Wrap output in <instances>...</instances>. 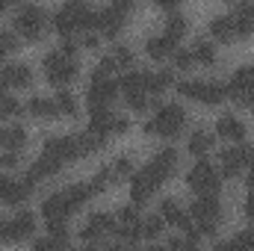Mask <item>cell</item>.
<instances>
[{
	"instance_id": "33",
	"label": "cell",
	"mask_w": 254,
	"mask_h": 251,
	"mask_svg": "<svg viewBox=\"0 0 254 251\" xmlns=\"http://www.w3.org/2000/svg\"><path fill=\"white\" fill-rule=\"evenodd\" d=\"M27 110H30L36 119H54V116H57V104H54L51 98H33V101L27 104Z\"/></svg>"
},
{
	"instance_id": "19",
	"label": "cell",
	"mask_w": 254,
	"mask_h": 251,
	"mask_svg": "<svg viewBox=\"0 0 254 251\" xmlns=\"http://www.w3.org/2000/svg\"><path fill=\"white\" fill-rule=\"evenodd\" d=\"M210 36L222 45H231L237 42V27H234V15H219L210 21Z\"/></svg>"
},
{
	"instance_id": "30",
	"label": "cell",
	"mask_w": 254,
	"mask_h": 251,
	"mask_svg": "<svg viewBox=\"0 0 254 251\" xmlns=\"http://www.w3.org/2000/svg\"><path fill=\"white\" fill-rule=\"evenodd\" d=\"M92 195H95V192H92V187H89V184H77V187H68V189H65V198H68L71 210H80V207H83Z\"/></svg>"
},
{
	"instance_id": "28",
	"label": "cell",
	"mask_w": 254,
	"mask_h": 251,
	"mask_svg": "<svg viewBox=\"0 0 254 251\" xmlns=\"http://www.w3.org/2000/svg\"><path fill=\"white\" fill-rule=\"evenodd\" d=\"M228 98H234L240 107H252L254 104V86H246L240 80H231L228 83Z\"/></svg>"
},
{
	"instance_id": "40",
	"label": "cell",
	"mask_w": 254,
	"mask_h": 251,
	"mask_svg": "<svg viewBox=\"0 0 254 251\" xmlns=\"http://www.w3.org/2000/svg\"><path fill=\"white\" fill-rule=\"evenodd\" d=\"M110 172H113V181H127V178L133 175V163H130V157H119V160L110 166Z\"/></svg>"
},
{
	"instance_id": "32",
	"label": "cell",
	"mask_w": 254,
	"mask_h": 251,
	"mask_svg": "<svg viewBox=\"0 0 254 251\" xmlns=\"http://www.w3.org/2000/svg\"><path fill=\"white\" fill-rule=\"evenodd\" d=\"M169 86H175V74H172V71L148 74V92H151V95H160V92H166Z\"/></svg>"
},
{
	"instance_id": "34",
	"label": "cell",
	"mask_w": 254,
	"mask_h": 251,
	"mask_svg": "<svg viewBox=\"0 0 254 251\" xmlns=\"http://www.w3.org/2000/svg\"><path fill=\"white\" fill-rule=\"evenodd\" d=\"M54 104H57V113H60V116H68V119L77 116V98H74L68 89H60V92H57Z\"/></svg>"
},
{
	"instance_id": "55",
	"label": "cell",
	"mask_w": 254,
	"mask_h": 251,
	"mask_svg": "<svg viewBox=\"0 0 254 251\" xmlns=\"http://www.w3.org/2000/svg\"><path fill=\"white\" fill-rule=\"evenodd\" d=\"M246 216L254 222V189L249 192V198H246Z\"/></svg>"
},
{
	"instance_id": "23",
	"label": "cell",
	"mask_w": 254,
	"mask_h": 251,
	"mask_svg": "<svg viewBox=\"0 0 254 251\" xmlns=\"http://www.w3.org/2000/svg\"><path fill=\"white\" fill-rule=\"evenodd\" d=\"M243 172H246V163H243L240 151L237 148L222 151V178H240Z\"/></svg>"
},
{
	"instance_id": "49",
	"label": "cell",
	"mask_w": 254,
	"mask_h": 251,
	"mask_svg": "<svg viewBox=\"0 0 254 251\" xmlns=\"http://www.w3.org/2000/svg\"><path fill=\"white\" fill-rule=\"evenodd\" d=\"M237 243H240V249H254V225L246 231V234H240V237H234Z\"/></svg>"
},
{
	"instance_id": "4",
	"label": "cell",
	"mask_w": 254,
	"mask_h": 251,
	"mask_svg": "<svg viewBox=\"0 0 254 251\" xmlns=\"http://www.w3.org/2000/svg\"><path fill=\"white\" fill-rule=\"evenodd\" d=\"M45 24H48V18H45V12L39 9V6H21V12L15 15V30L24 36V39H30V42H36V39H42V33H45Z\"/></svg>"
},
{
	"instance_id": "50",
	"label": "cell",
	"mask_w": 254,
	"mask_h": 251,
	"mask_svg": "<svg viewBox=\"0 0 254 251\" xmlns=\"http://www.w3.org/2000/svg\"><path fill=\"white\" fill-rule=\"evenodd\" d=\"M237 151H240V157H243V163H246V166H254V148H252V145H240Z\"/></svg>"
},
{
	"instance_id": "41",
	"label": "cell",
	"mask_w": 254,
	"mask_h": 251,
	"mask_svg": "<svg viewBox=\"0 0 254 251\" xmlns=\"http://www.w3.org/2000/svg\"><path fill=\"white\" fill-rule=\"evenodd\" d=\"M21 113V104L12 98V95H6L3 89H0V119H9V116H18Z\"/></svg>"
},
{
	"instance_id": "60",
	"label": "cell",
	"mask_w": 254,
	"mask_h": 251,
	"mask_svg": "<svg viewBox=\"0 0 254 251\" xmlns=\"http://www.w3.org/2000/svg\"><path fill=\"white\" fill-rule=\"evenodd\" d=\"M15 3H18V0H0V12H6V9L15 6Z\"/></svg>"
},
{
	"instance_id": "58",
	"label": "cell",
	"mask_w": 254,
	"mask_h": 251,
	"mask_svg": "<svg viewBox=\"0 0 254 251\" xmlns=\"http://www.w3.org/2000/svg\"><path fill=\"white\" fill-rule=\"evenodd\" d=\"M154 3H157V6H163V9H175L181 0H154Z\"/></svg>"
},
{
	"instance_id": "1",
	"label": "cell",
	"mask_w": 254,
	"mask_h": 251,
	"mask_svg": "<svg viewBox=\"0 0 254 251\" xmlns=\"http://www.w3.org/2000/svg\"><path fill=\"white\" fill-rule=\"evenodd\" d=\"M190 216L201 237H213L216 225H219V216H222V204H219L216 192H198V198L190 207Z\"/></svg>"
},
{
	"instance_id": "52",
	"label": "cell",
	"mask_w": 254,
	"mask_h": 251,
	"mask_svg": "<svg viewBox=\"0 0 254 251\" xmlns=\"http://www.w3.org/2000/svg\"><path fill=\"white\" fill-rule=\"evenodd\" d=\"M190 246H192L190 237H172L169 240V249H190Z\"/></svg>"
},
{
	"instance_id": "18",
	"label": "cell",
	"mask_w": 254,
	"mask_h": 251,
	"mask_svg": "<svg viewBox=\"0 0 254 251\" xmlns=\"http://www.w3.org/2000/svg\"><path fill=\"white\" fill-rule=\"evenodd\" d=\"M234 27H237V39H246L254 33V3L243 0L234 12Z\"/></svg>"
},
{
	"instance_id": "59",
	"label": "cell",
	"mask_w": 254,
	"mask_h": 251,
	"mask_svg": "<svg viewBox=\"0 0 254 251\" xmlns=\"http://www.w3.org/2000/svg\"><path fill=\"white\" fill-rule=\"evenodd\" d=\"M246 184H249V189H254V166H249V175H246Z\"/></svg>"
},
{
	"instance_id": "61",
	"label": "cell",
	"mask_w": 254,
	"mask_h": 251,
	"mask_svg": "<svg viewBox=\"0 0 254 251\" xmlns=\"http://www.w3.org/2000/svg\"><path fill=\"white\" fill-rule=\"evenodd\" d=\"M9 83H6V68H0V89H6Z\"/></svg>"
},
{
	"instance_id": "11",
	"label": "cell",
	"mask_w": 254,
	"mask_h": 251,
	"mask_svg": "<svg viewBox=\"0 0 254 251\" xmlns=\"http://www.w3.org/2000/svg\"><path fill=\"white\" fill-rule=\"evenodd\" d=\"M160 187L154 178H151V172L148 169H142V172H136L133 178H130V201L133 204H145L151 195H154V189Z\"/></svg>"
},
{
	"instance_id": "39",
	"label": "cell",
	"mask_w": 254,
	"mask_h": 251,
	"mask_svg": "<svg viewBox=\"0 0 254 251\" xmlns=\"http://www.w3.org/2000/svg\"><path fill=\"white\" fill-rule=\"evenodd\" d=\"M192 57H195V63H201V65H213L216 63V48L210 42H195Z\"/></svg>"
},
{
	"instance_id": "54",
	"label": "cell",
	"mask_w": 254,
	"mask_h": 251,
	"mask_svg": "<svg viewBox=\"0 0 254 251\" xmlns=\"http://www.w3.org/2000/svg\"><path fill=\"white\" fill-rule=\"evenodd\" d=\"M127 127H130V122L122 119V116H116V122H113V133H125Z\"/></svg>"
},
{
	"instance_id": "29",
	"label": "cell",
	"mask_w": 254,
	"mask_h": 251,
	"mask_svg": "<svg viewBox=\"0 0 254 251\" xmlns=\"http://www.w3.org/2000/svg\"><path fill=\"white\" fill-rule=\"evenodd\" d=\"M119 86H122V92H139V89H148V71H130L127 68V74L119 80Z\"/></svg>"
},
{
	"instance_id": "31",
	"label": "cell",
	"mask_w": 254,
	"mask_h": 251,
	"mask_svg": "<svg viewBox=\"0 0 254 251\" xmlns=\"http://www.w3.org/2000/svg\"><path fill=\"white\" fill-rule=\"evenodd\" d=\"M104 139L107 136H101L95 130H86V133L77 136V148H80V154H95L98 148H104Z\"/></svg>"
},
{
	"instance_id": "13",
	"label": "cell",
	"mask_w": 254,
	"mask_h": 251,
	"mask_svg": "<svg viewBox=\"0 0 254 251\" xmlns=\"http://www.w3.org/2000/svg\"><path fill=\"white\" fill-rule=\"evenodd\" d=\"M228 98V86L225 83H219V80H198V95H195V101H201V104H207V107H216V104H222Z\"/></svg>"
},
{
	"instance_id": "5",
	"label": "cell",
	"mask_w": 254,
	"mask_h": 251,
	"mask_svg": "<svg viewBox=\"0 0 254 251\" xmlns=\"http://www.w3.org/2000/svg\"><path fill=\"white\" fill-rule=\"evenodd\" d=\"M71 213H74V210H71V204H68V198H65V189L48 195L45 204H42V216H45V222H48L51 231H65V222H68Z\"/></svg>"
},
{
	"instance_id": "43",
	"label": "cell",
	"mask_w": 254,
	"mask_h": 251,
	"mask_svg": "<svg viewBox=\"0 0 254 251\" xmlns=\"http://www.w3.org/2000/svg\"><path fill=\"white\" fill-rule=\"evenodd\" d=\"M116 222H119V225H139L142 219H139V210H136V204H127V207H122Z\"/></svg>"
},
{
	"instance_id": "47",
	"label": "cell",
	"mask_w": 254,
	"mask_h": 251,
	"mask_svg": "<svg viewBox=\"0 0 254 251\" xmlns=\"http://www.w3.org/2000/svg\"><path fill=\"white\" fill-rule=\"evenodd\" d=\"M234 80H240V83H246V86H254V65L240 68V71L234 74Z\"/></svg>"
},
{
	"instance_id": "26",
	"label": "cell",
	"mask_w": 254,
	"mask_h": 251,
	"mask_svg": "<svg viewBox=\"0 0 254 251\" xmlns=\"http://www.w3.org/2000/svg\"><path fill=\"white\" fill-rule=\"evenodd\" d=\"M219 136H225V139H246V125L240 122V119H234V116H222L219 119Z\"/></svg>"
},
{
	"instance_id": "16",
	"label": "cell",
	"mask_w": 254,
	"mask_h": 251,
	"mask_svg": "<svg viewBox=\"0 0 254 251\" xmlns=\"http://www.w3.org/2000/svg\"><path fill=\"white\" fill-rule=\"evenodd\" d=\"M33 231H36V219H33V213L21 210L15 219H9V240H12V243H21V240L33 237Z\"/></svg>"
},
{
	"instance_id": "3",
	"label": "cell",
	"mask_w": 254,
	"mask_h": 251,
	"mask_svg": "<svg viewBox=\"0 0 254 251\" xmlns=\"http://www.w3.org/2000/svg\"><path fill=\"white\" fill-rule=\"evenodd\" d=\"M45 74L54 86H68V83L77 80L80 68L74 63V57H65L63 51H54V54L45 57Z\"/></svg>"
},
{
	"instance_id": "15",
	"label": "cell",
	"mask_w": 254,
	"mask_h": 251,
	"mask_svg": "<svg viewBox=\"0 0 254 251\" xmlns=\"http://www.w3.org/2000/svg\"><path fill=\"white\" fill-rule=\"evenodd\" d=\"M65 6H68V12H71V18H74L77 30H92V27H98V12H95L89 3L71 0V3H65Z\"/></svg>"
},
{
	"instance_id": "7",
	"label": "cell",
	"mask_w": 254,
	"mask_h": 251,
	"mask_svg": "<svg viewBox=\"0 0 254 251\" xmlns=\"http://www.w3.org/2000/svg\"><path fill=\"white\" fill-rule=\"evenodd\" d=\"M116 95H119V83H113L110 80V74H104V71H92V86H89V107H95V104H113L116 101Z\"/></svg>"
},
{
	"instance_id": "9",
	"label": "cell",
	"mask_w": 254,
	"mask_h": 251,
	"mask_svg": "<svg viewBox=\"0 0 254 251\" xmlns=\"http://www.w3.org/2000/svg\"><path fill=\"white\" fill-rule=\"evenodd\" d=\"M113 231H116V219L110 213H92L89 222H86V228L80 231V237L86 243H104Z\"/></svg>"
},
{
	"instance_id": "46",
	"label": "cell",
	"mask_w": 254,
	"mask_h": 251,
	"mask_svg": "<svg viewBox=\"0 0 254 251\" xmlns=\"http://www.w3.org/2000/svg\"><path fill=\"white\" fill-rule=\"evenodd\" d=\"M172 60H175V68H181V71H187V68L195 65L192 51H175V54H172Z\"/></svg>"
},
{
	"instance_id": "8",
	"label": "cell",
	"mask_w": 254,
	"mask_h": 251,
	"mask_svg": "<svg viewBox=\"0 0 254 251\" xmlns=\"http://www.w3.org/2000/svg\"><path fill=\"white\" fill-rule=\"evenodd\" d=\"M42 154L54 157L60 166H65V163H74L80 157V148H77V139H71V136H51L45 142V151Z\"/></svg>"
},
{
	"instance_id": "35",
	"label": "cell",
	"mask_w": 254,
	"mask_h": 251,
	"mask_svg": "<svg viewBox=\"0 0 254 251\" xmlns=\"http://www.w3.org/2000/svg\"><path fill=\"white\" fill-rule=\"evenodd\" d=\"M54 30L60 33V36H71L74 30H77V24H74V18H71V12H68V6L63 9H57V15H54Z\"/></svg>"
},
{
	"instance_id": "37",
	"label": "cell",
	"mask_w": 254,
	"mask_h": 251,
	"mask_svg": "<svg viewBox=\"0 0 254 251\" xmlns=\"http://www.w3.org/2000/svg\"><path fill=\"white\" fill-rule=\"evenodd\" d=\"M163 216H148V219H142L139 222V231H142V237L145 240H157L160 234H163Z\"/></svg>"
},
{
	"instance_id": "57",
	"label": "cell",
	"mask_w": 254,
	"mask_h": 251,
	"mask_svg": "<svg viewBox=\"0 0 254 251\" xmlns=\"http://www.w3.org/2000/svg\"><path fill=\"white\" fill-rule=\"evenodd\" d=\"M0 240H9V222L0 219Z\"/></svg>"
},
{
	"instance_id": "53",
	"label": "cell",
	"mask_w": 254,
	"mask_h": 251,
	"mask_svg": "<svg viewBox=\"0 0 254 251\" xmlns=\"http://www.w3.org/2000/svg\"><path fill=\"white\" fill-rule=\"evenodd\" d=\"M60 51H63L65 57H74V54H77V42H74L71 36H65V42H63V48H60Z\"/></svg>"
},
{
	"instance_id": "20",
	"label": "cell",
	"mask_w": 254,
	"mask_h": 251,
	"mask_svg": "<svg viewBox=\"0 0 254 251\" xmlns=\"http://www.w3.org/2000/svg\"><path fill=\"white\" fill-rule=\"evenodd\" d=\"M113 122H116V116H113V110H110L107 104H95V107H92L89 130H95V133L107 136V133H113Z\"/></svg>"
},
{
	"instance_id": "62",
	"label": "cell",
	"mask_w": 254,
	"mask_h": 251,
	"mask_svg": "<svg viewBox=\"0 0 254 251\" xmlns=\"http://www.w3.org/2000/svg\"><path fill=\"white\" fill-rule=\"evenodd\" d=\"M252 107H254V104H252Z\"/></svg>"
},
{
	"instance_id": "12",
	"label": "cell",
	"mask_w": 254,
	"mask_h": 251,
	"mask_svg": "<svg viewBox=\"0 0 254 251\" xmlns=\"http://www.w3.org/2000/svg\"><path fill=\"white\" fill-rule=\"evenodd\" d=\"M27 195H30V187L24 184V181H15V178H0V201L3 204H12V207H18V204H24L27 201Z\"/></svg>"
},
{
	"instance_id": "48",
	"label": "cell",
	"mask_w": 254,
	"mask_h": 251,
	"mask_svg": "<svg viewBox=\"0 0 254 251\" xmlns=\"http://www.w3.org/2000/svg\"><path fill=\"white\" fill-rule=\"evenodd\" d=\"M110 6H113L119 15H125V18L133 12V0H110Z\"/></svg>"
},
{
	"instance_id": "42",
	"label": "cell",
	"mask_w": 254,
	"mask_h": 251,
	"mask_svg": "<svg viewBox=\"0 0 254 251\" xmlns=\"http://www.w3.org/2000/svg\"><path fill=\"white\" fill-rule=\"evenodd\" d=\"M18 45H21V42H18V36H15V33H9V30H3V33H0V57L15 54V51H18Z\"/></svg>"
},
{
	"instance_id": "38",
	"label": "cell",
	"mask_w": 254,
	"mask_h": 251,
	"mask_svg": "<svg viewBox=\"0 0 254 251\" xmlns=\"http://www.w3.org/2000/svg\"><path fill=\"white\" fill-rule=\"evenodd\" d=\"M127 107L133 110V113H145L148 107H151V92L148 89H139V92H127Z\"/></svg>"
},
{
	"instance_id": "36",
	"label": "cell",
	"mask_w": 254,
	"mask_h": 251,
	"mask_svg": "<svg viewBox=\"0 0 254 251\" xmlns=\"http://www.w3.org/2000/svg\"><path fill=\"white\" fill-rule=\"evenodd\" d=\"M163 36H169L175 45L187 36V18L184 15H169V21H166V33Z\"/></svg>"
},
{
	"instance_id": "27",
	"label": "cell",
	"mask_w": 254,
	"mask_h": 251,
	"mask_svg": "<svg viewBox=\"0 0 254 251\" xmlns=\"http://www.w3.org/2000/svg\"><path fill=\"white\" fill-rule=\"evenodd\" d=\"M187 148H190L192 157H204L210 148H213V133H207V130H195L190 136V142H187Z\"/></svg>"
},
{
	"instance_id": "44",
	"label": "cell",
	"mask_w": 254,
	"mask_h": 251,
	"mask_svg": "<svg viewBox=\"0 0 254 251\" xmlns=\"http://www.w3.org/2000/svg\"><path fill=\"white\" fill-rule=\"evenodd\" d=\"M110 57L116 60V68H130V65H133V51H130V48H125V45H119Z\"/></svg>"
},
{
	"instance_id": "6",
	"label": "cell",
	"mask_w": 254,
	"mask_h": 251,
	"mask_svg": "<svg viewBox=\"0 0 254 251\" xmlns=\"http://www.w3.org/2000/svg\"><path fill=\"white\" fill-rule=\"evenodd\" d=\"M187 184H190V189H195V192H216V189L222 187V175H219L207 160H198L190 169V175H187Z\"/></svg>"
},
{
	"instance_id": "14",
	"label": "cell",
	"mask_w": 254,
	"mask_h": 251,
	"mask_svg": "<svg viewBox=\"0 0 254 251\" xmlns=\"http://www.w3.org/2000/svg\"><path fill=\"white\" fill-rule=\"evenodd\" d=\"M63 166L54 160V157H48V154H42L33 166H30V172H27V178H24V184L27 187H36L39 181H45V178H51V175H57Z\"/></svg>"
},
{
	"instance_id": "22",
	"label": "cell",
	"mask_w": 254,
	"mask_h": 251,
	"mask_svg": "<svg viewBox=\"0 0 254 251\" xmlns=\"http://www.w3.org/2000/svg\"><path fill=\"white\" fill-rule=\"evenodd\" d=\"M145 51H148L151 60H169V57L175 54V42H172L169 36H151V39L145 42Z\"/></svg>"
},
{
	"instance_id": "25",
	"label": "cell",
	"mask_w": 254,
	"mask_h": 251,
	"mask_svg": "<svg viewBox=\"0 0 254 251\" xmlns=\"http://www.w3.org/2000/svg\"><path fill=\"white\" fill-rule=\"evenodd\" d=\"M160 216H163V222H166V225H175V228H181V222H184L190 213H184V207H181L175 198H166V201L160 204Z\"/></svg>"
},
{
	"instance_id": "51",
	"label": "cell",
	"mask_w": 254,
	"mask_h": 251,
	"mask_svg": "<svg viewBox=\"0 0 254 251\" xmlns=\"http://www.w3.org/2000/svg\"><path fill=\"white\" fill-rule=\"evenodd\" d=\"M0 163H3L6 169H15V166H18V151H6V154L0 157Z\"/></svg>"
},
{
	"instance_id": "24",
	"label": "cell",
	"mask_w": 254,
	"mask_h": 251,
	"mask_svg": "<svg viewBox=\"0 0 254 251\" xmlns=\"http://www.w3.org/2000/svg\"><path fill=\"white\" fill-rule=\"evenodd\" d=\"M6 83H9V86H15V89H27V86L33 83V71H30L24 63L6 65Z\"/></svg>"
},
{
	"instance_id": "10",
	"label": "cell",
	"mask_w": 254,
	"mask_h": 251,
	"mask_svg": "<svg viewBox=\"0 0 254 251\" xmlns=\"http://www.w3.org/2000/svg\"><path fill=\"white\" fill-rule=\"evenodd\" d=\"M145 169L151 172V178H154L157 184L169 181V178L175 175V169H178V151H175V148H163V151L151 160V166H145Z\"/></svg>"
},
{
	"instance_id": "21",
	"label": "cell",
	"mask_w": 254,
	"mask_h": 251,
	"mask_svg": "<svg viewBox=\"0 0 254 251\" xmlns=\"http://www.w3.org/2000/svg\"><path fill=\"white\" fill-rule=\"evenodd\" d=\"M24 145H27V130L24 127L12 125V127H3L0 130V148L3 151H21Z\"/></svg>"
},
{
	"instance_id": "45",
	"label": "cell",
	"mask_w": 254,
	"mask_h": 251,
	"mask_svg": "<svg viewBox=\"0 0 254 251\" xmlns=\"http://www.w3.org/2000/svg\"><path fill=\"white\" fill-rule=\"evenodd\" d=\"M175 89H178L181 98H192V101H195V95H198V80H181V83H175Z\"/></svg>"
},
{
	"instance_id": "56",
	"label": "cell",
	"mask_w": 254,
	"mask_h": 251,
	"mask_svg": "<svg viewBox=\"0 0 254 251\" xmlns=\"http://www.w3.org/2000/svg\"><path fill=\"white\" fill-rule=\"evenodd\" d=\"M83 45H86V48H89V51H92V48H98V36H95V33H89V30H86V36H83Z\"/></svg>"
},
{
	"instance_id": "2",
	"label": "cell",
	"mask_w": 254,
	"mask_h": 251,
	"mask_svg": "<svg viewBox=\"0 0 254 251\" xmlns=\"http://www.w3.org/2000/svg\"><path fill=\"white\" fill-rule=\"evenodd\" d=\"M187 127V110L181 104H166L157 110V116L151 122H145L148 136H178Z\"/></svg>"
},
{
	"instance_id": "17",
	"label": "cell",
	"mask_w": 254,
	"mask_h": 251,
	"mask_svg": "<svg viewBox=\"0 0 254 251\" xmlns=\"http://www.w3.org/2000/svg\"><path fill=\"white\" fill-rule=\"evenodd\" d=\"M125 15H119L113 6H107L104 12H98V30L104 33V39H116L119 33H122V27H125Z\"/></svg>"
}]
</instances>
